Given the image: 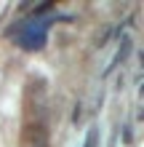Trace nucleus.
Masks as SVG:
<instances>
[{
	"label": "nucleus",
	"instance_id": "7ed1b4c3",
	"mask_svg": "<svg viewBox=\"0 0 144 147\" xmlns=\"http://www.w3.org/2000/svg\"><path fill=\"white\" fill-rule=\"evenodd\" d=\"M128 51H131V40H128V38H123V46H120V51H117V56L112 59V64H109V67H107V72H104V75H109V72H112V70H115V67H117V64H120V62H123V59H125V56H128Z\"/></svg>",
	"mask_w": 144,
	"mask_h": 147
},
{
	"label": "nucleus",
	"instance_id": "423d86ee",
	"mask_svg": "<svg viewBox=\"0 0 144 147\" xmlns=\"http://www.w3.org/2000/svg\"><path fill=\"white\" fill-rule=\"evenodd\" d=\"M123 142H125V144H133V131H131V126L123 128Z\"/></svg>",
	"mask_w": 144,
	"mask_h": 147
},
{
	"label": "nucleus",
	"instance_id": "f03ea898",
	"mask_svg": "<svg viewBox=\"0 0 144 147\" xmlns=\"http://www.w3.org/2000/svg\"><path fill=\"white\" fill-rule=\"evenodd\" d=\"M21 147H51L48 128L43 123H27L21 131Z\"/></svg>",
	"mask_w": 144,
	"mask_h": 147
},
{
	"label": "nucleus",
	"instance_id": "20e7f679",
	"mask_svg": "<svg viewBox=\"0 0 144 147\" xmlns=\"http://www.w3.org/2000/svg\"><path fill=\"white\" fill-rule=\"evenodd\" d=\"M117 32H120V30H117L115 24H107V27L99 32V38H96V46H104V43L109 40V35H117Z\"/></svg>",
	"mask_w": 144,
	"mask_h": 147
},
{
	"label": "nucleus",
	"instance_id": "39448f33",
	"mask_svg": "<svg viewBox=\"0 0 144 147\" xmlns=\"http://www.w3.org/2000/svg\"><path fill=\"white\" fill-rule=\"evenodd\" d=\"M96 144H99V128L91 126V131L86 134V147H96Z\"/></svg>",
	"mask_w": 144,
	"mask_h": 147
},
{
	"label": "nucleus",
	"instance_id": "f257e3e1",
	"mask_svg": "<svg viewBox=\"0 0 144 147\" xmlns=\"http://www.w3.org/2000/svg\"><path fill=\"white\" fill-rule=\"evenodd\" d=\"M48 24H51V19L29 16L27 22H21L19 27L13 30V35H16V43H19L21 48H27V51H38V48H43Z\"/></svg>",
	"mask_w": 144,
	"mask_h": 147
}]
</instances>
